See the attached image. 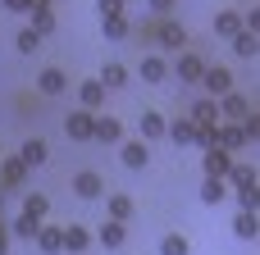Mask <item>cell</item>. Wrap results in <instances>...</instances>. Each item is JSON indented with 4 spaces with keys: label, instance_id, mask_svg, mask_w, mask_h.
I'll use <instances>...</instances> for the list:
<instances>
[{
    "label": "cell",
    "instance_id": "1",
    "mask_svg": "<svg viewBox=\"0 0 260 255\" xmlns=\"http://www.w3.org/2000/svg\"><path fill=\"white\" fill-rule=\"evenodd\" d=\"M151 41L178 55V50H187V27H183V23H169V18H160V23H151Z\"/></svg>",
    "mask_w": 260,
    "mask_h": 255
},
{
    "label": "cell",
    "instance_id": "2",
    "mask_svg": "<svg viewBox=\"0 0 260 255\" xmlns=\"http://www.w3.org/2000/svg\"><path fill=\"white\" fill-rule=\"evenodd\" d=\"M201 87L210 91V100H219V96H229V91H233V73H229L224 64H206V73H201Z\"/></svg>",
    "mask_w": 260,
    "mask_h": 255
},
{
    "label": "cell",
    "instance_id": "3",
    "mask_svg": "<svg viewBox=\"0 0 260 255\" xmlns=\"http://www.w3.org/2000/svg\"><path fill=\"white\" fill-rule=\"evenodd\" d=\"M201 169H206V178H224V173L233 169V151H224V146H206V151H201Z\"/></svg>",
    "mask_w": 260,
    "mask_h": 255
},
{
    "label": "cell",
    "instance_id": "4",
    "mask_svg": "<svg viewBox=\"0 0 260 255\" xmlns=\"http://www.w3.org/2000/svg\"><path fill=\"white\" fill-rule=\"evenodd\" d=\"M215 105H219V123H224V119H229V123H242V119L251 114V100H247V96H238V91L219 96Z\"/></svg>",
    "mask_w": 260,
    "mask_h": 255
},
{
    "label": "cell",
    "instance_id": "5",
    "mask_svg": "<svg viewBox=\"0 0 260 255\" xmlns=\"http://www.w3.org/2000/svg\"><path fill=\"white\" fill-rule=\"evenodd\" d=\"M73 192H78L82 201H101V196H105V178H101L96 169H82V173H73Z\"/></svg>",
    "mask_w": 260,
    "mask_h": 255
},
{
    "label": "cell",
    "instance_id": "6",
    "mask_svg": "<svg viewBox=\"0 0 260 255\" xmlns=\"http://www.w3.org/2000/svg\"><path fill=\"white\" fill-rule=\"evenodd\" d=\"M174 73H178V82H201V73H206V59H201L197 50H178V64H174Z\"/></svg>",
    "mask_w": 260,
    "mask_h": 255
},
{
    "label": "cell",
    "instance_id": "7",
    "mask_svg": "<svg viewBox=\"0 0 260 255\" xmlns=\"http://www.w3.org/2000/svg\"><path fill=\"white\" fill-rule=\"evenodd\" d=\"M91 123H96V114H91V110H78V114H69V119H64V132H69V141H91Z\"/></svg>",
    "mask_w": 260,
    "mask_h": 255
},
{
    "label": "cell",
    "instance_id": "8",
    "mask_svg": "<svg viewBox=\"0 0 260 255\" xmlns=\"http://www.w3.org/2000/svg\"><path fill=\"white\" fill-rule=\"evenodd\" d=\"M27 183V164L18 155H0V187H23Z\"/></svg>",
    "mask_w": 260,
    "mask_h": 255
},
{
    "label": "cell",
    "instance_id": "9",
    "mask_svg": "<svg viewBox=\"0 0 260 255\" xmlns=\"http://www.w3.org/2000/svg\"><path fill=\"white\" fill-rule=\"evenodd\" d=\"M119 160H123V169H146V160H151V146L137 137V141H123L119 146Z\"/></svg>",
    "mask_w": 260,
    "mask_h": 255
},
{
    "label": "cell",
    "instance_id": "10",
    "mask_svg": "<svg viewBox=\"0 0 260 255\" xmlns=\"http://www.w3.org/2000/svg\"><path fill=\"white\" fill-rule=\"evenodd\" d=\"M91 141H101V146L123 141V123H119V119H96V123H91Z\"/></svg>",
    "mask_w": 260,
    "mask_h": 255
},
{
    "label": "cell",
    "instance_id": "11",
    "mask_svg": "<svg viewBox=\"0 0 260 255\" xmlns=\"http://www.w3.org/2000/svg\"><path fill=\"white\" fill-rule=\"evenodd\" d=\"M64 87H69L64 68H41V73H37V91H41V96H59Z\"/></svg>",
    "mask_w": 260,
    "mask_h": 255
},
{
    "label": "cell",
    "instance_id": "12",
    "mask_svg": "<svg viewBox=\"0 0 260 255\" xmlns=\"http://www.w3.org/2000/svg\"><path fill=\"white\" fill-rule=\"evenodd\" d=\"M46 155H50V146H46L41 137H27V141L18 146V160H23L27 169H37V164H46Z\"/></svg>",
    "mask_w": 260,
    "mask_h": 255
},
{
    "label": "cell",
    "instance_id": "13",
    "mask_svg": "<svg viewBox=\"0 0 260 255\" xmlns=\"http://www.w3.org/2000/svg\"><path fill=\"white\" fill-rule=\"evenodd\" d=\"M37 246H41V255H59L64 251V228L41 224V228H37Z\"/></svg>",
    "mask_w": 260,
    "mask_h": 255
},
{
    "label": "cell",
    "instance_id": "14",
    "mask_svg": "<svg viewBox=\"0 0 260 255\" xmlns=\"http://www.w3.org/2000/svg\"><path fill=\"white\" fill-rule=\"evenodd\" d=\"M96 242H101V246H105V251H119V246H123V242H128V228H123V224H114V219H110V224H101V233H96Z\"/></svg>",
    "mask_w": 260,
    "mask_h": 255
},
{
    "label": "cell",
    "instance_id": "15",
    "mask_svg": "<svg viewBox=\"0 0 260 255\" xmlns=\"http://www.w3.org/2000/svg\"><path fill=\"white\" fill-rule=\"evenodd\" d=\"M169 78V59L165 55H146L142 59V82H165Z\"/></svg>",
    "mask_w": 260,
    "mask_h": 255
},
{
    "label": "cell",
    "instance_id": "16",
    "mask_svg": "<svg viewBox=\"0 0 260 255\" xmlns=\"http://www.w3.org/2000/svg\"><path fill=\"white\" fill-rule=\"evenodd\" d=\"M165 137H174L178 146H187V141H197V128H192V119H187V114H178L174 123H165Z\"/></svg>",
    "mask_w": 260,
    "mask_h": 255
},
{
    "label": "cell",
    "instance_id": "17",
    "mask_svg": "<svg viewBox=\"0 0 260 255\" xmlns=\"http://www.w3.org/2000/svg\"><path fill=\"white\" fill-rule=\"evenodd\" d=\"M224 183H233V192H242V187H256V164H238V160H233V169L224 173Z\"/></svg>",
    "mask_w": 260,
    "mask_h": 255
},
{
    "label": "cell",
    "instance_id": "18",
    "mask_svg": "<svg viewBox=\"0 0 260 255\" xmlns=\"http://www.w3.org/2000/svg\"><path fill=\"white\" fill-rule=\"evenodd\" d=\"M105 210H110V219H114V224H128V219H133V196L114 192V196H105Z\"/></svg>",
    "mask_w": 260,
    "mask_h": 255
},
{
    "label": "cell",
    "instance_id": "19",
    "mask_svg": "<svg viewBox=\"0 0 260 255\" xmlns=\"http://www.w3.org/2000/svg\"><path fill=\"white\" fill-rule=\"evenodd\" d=\"M87 246H91V233H87L82 224H69V228H64V251L82 255V251H87Z\"/></svg>",
    "mask_w": 260,
    "mask_h": 255
},
{
    "label": "cell",
    "instance_id": "20",
    "mask_svg": "<svg viewBox=\"0 0 260 255\" xmlns=\"http://www.w3.org/2000/svg\"><path fill=\"white\" fill-rule=\"evenodd\" d=\"M233 233H238L242 242H256V233H260L256 210H238V219H233Z\"/></svg>",
    "mask_w": 260,
    "mask_h": 255
},
{
    "label": "cell",
    "instance_id": "21",
    "mask_svg": "<svg viewBox=\"0 0 260 255\" xmlns=\"http://www.w3.org/2000/svg\"><path fill=\"white\" fill-rule=\"evenodd\" d=\"M96 82H101L105 91H119V87H128V68H123V64H105Z\"/></svg>",
    "mask_w": 260,
    "mask_h": 255
},
{
    "label": "cell",
    "instance_id": "22",
    "mask_svg": "<svg viewBox=\"0 0 260 255\" xmlns=\"http://www.w3.org/2000/svg\"><path fill=\"white\" fill-rule=\"evenodd\" d=\"M78 100H82V110H91V114H96V110H101V100H105V87L91 78V82H82V87H78Z\"/></svg>",
    "mask_w": 260,
    "mask_h": 255
},
{
    "label": "cell",
    "instance_id": "23",
    "mask_svg": "<svg viewBox=\"0 0 260 255\" xmlns=\"http://www.w3.org/2000/svg\"><path fill=\"white\" fill-rule=\"evenodd\" d=\"M165 114H155V110H142V141H155V137H165Z\"/></svg>",
    "mask_w": 260,
    "mask_h": 255
},
{
    "label": "cell",
    "instance_id": "24",
    "mask_svg": "<svg viewBox=\"0 0 260 255\" xmlns=\"http://www.w3.org/2000/svg\"><path fill=\"white\" fill-rule=\"evenodd\" d=\"M229 41H233V55H242V59H256V50H260L256 32H247V27H242V32H233Z\"/></svg>",
    "mask_w": 260,
    "mask_h": 255
},
{
    "label": "cell",
    "instance_id": "25",
    "mask_svg": "<svg viewBox=\"0 0 260 255\" xmlns=\"http://www.w3.org/2000/svg\"><path fill=\"white\" fill-rule=\"evenodd\" d=\"M27 27H32V32L46 41V37L55 32V9H32V23H27Z\"/></svg>",
    "mask_w": 260,
    "mask_h": 255
},
{
    "label": "cell",
    "instance_id": "26",
    "mask_svg": "<svg viewBox=\"0 0 260 255\" xmlns=\"http://www.w3.org/2000/svg\"><path fill=\"white\" fill-rule=\"evenodd\" d=\"M101 27H105V41H123V37L133 32V23H128L123 14H114V18H101Z\"/></svg>",
    "mask_w": 260,
    "mask_h": 255
},
{
    "label": "cell",
    "instance_id": "27",
    "mask_svg": "<svg viewBox=\"0 0 260 255\" xmlns=\"http://www.w3.org/2000/svg\"><path fill=\"white\" fill-rule=\"evenodd\" d=\"M160 255H192V246H187L183 233H165L160 237Z\"/></svg>",
    "mask_w": 260,
    "mask_h": 255
},
{
    "label": "cell",
    "instance_id": "28",
    "mask_svg": "<svg viewBox=\"0 0 260 255\" xmlns=\"http://www.w3.org/2000/svg\"><path fill=\"white\" fill-rule=\"evenodd\" d=\"M215 32H219V37H233V32H242V14H238V9H224V14L215 18Z\"/></svg>",
    "mask_w": 260,
    "mask_h": 255
},
{
    "label": "cell",
    "instance_id": "29",
    "mask_svg": "<svg viewBox=\"0 0 260 255\" xmlns=\"http://www.w3.org/2000/svg\"><path fill=\"white\" fill-rule=\"evenodd\" d=\"M224 196H229V183H224V178H206V187H201V201H206V205H219Z\"/></svg>",
    "mask_w": 260,
    "mask_h": 255
},
{
    "label": "cell",
    "instance_id": "30",
    "mask_svg": "<svg viewBox=\"0 0 260 255\" xmlns=\"http://www.w3.org/2000/svg\"><path fill=\"white\" fill-rule=\"evenodd\" d=\"M46 210H50V201H46L41 192H27V196H23V214H32V219H46Z\"/></svg>",
    "mask_w": 260,
    "mask_h": 255
},
{
    "label": "cell",
    "instance_id": "31",
    "mask_svg": "<svg viewBox=\"0 0 260 255\" xmlns=\"http://www.w3.org/2000/svg\"><path fill=\"white\" fill-rule=\"evenodd\" d=\"M37 228H41V219H32V214H18V219L9 224L14 237H37Z\"/></svg>",
    "mask_w": 260,
    "mask_h": 255
},
{
    "label": "cell",
    "instance_id": "32",
    "mask_svg": "<svg viewBox=\"0 0 260 255\" xmlns=\"http://www.w3.org/2000/svg\"><path fill=\"white\" fill-rule=\"evenodd\" d=\"M233 196H238L242 210H256V205H260V187H242V192H233Z\"/></svg>",
    "mask_w": 260,
    "mask_h": 255
},
{
    "label": "cell",
    "instance_id": "33",
    "mask_svg": "<svg viewBox=\"0 0 260 255\" xmlns=\"http://www.w3.org/2000/svg\"><path fill=\"white\" fill-rule=\"evenodd\" d=\"M37 46H41V37H37L32 27H23V32H18V50H23V55H32Z\"/></svg>",
    "mask_w": 260,
    "mask_h": 255
},
{
    "label": "cell",
    "instance_id": "34",
    "mask_svg": "<svg viewBox=\"0 0 260 255\" xmlns=\"http://www.w3.org/2000/svg\"><path fill=\"white\" fill-rule=\"evenodd\" d=\"M101 5V18H114V14H123V0H96Z\"/></svg>",
    "mask_w": 260,
    "mask_h": 255
},
{
    "label": "cell",
    "instance_id": "35",
    "mask_svg": "<svg viewBox=\"0 0 260 255\" xmlns=\"http://www.w3.org/2000/svg\"><path fill=\"white\" fill-rule=\"evenodd\" d=\"M146 5H151V9H155V14H160V18H165V14H169V9H174V5H178V0H146Z\"/></svg>",
    "mask_w": 260,
    "mask_h": 255
},
{
    "label": "cell",
    "instance_id": "36",
    "mask_svg": "<svg viewBox=\"0 0 260 255\" xmlns=\"http://www.w3.org/2000/svg\"><path fill=\"white\" fill-rule=\"evenodd\" d=\"M0 5H5L9 14H27V0H0Z\"/></svg>",
    "mask_w": 260,
    "mask_h": 255
},
{
    "label": "cell",
    "instance_id": "37",
    "mask_svg": "<svg viewBox=\"0 0 260 255\" xmlns=\"http://www.w3.org/2000/svg\"><path fill=\"white\" fill-rule=\"evenodd\" d=\"M0 255H9V228L0 224Z\"/></svg>",
    "mask_w": 260,
    "mask_h": 255
},
{
    "label": "cell",
    "instance_id": "38",
    "mask_svg": "<svg viewBox=\"0 0 260 255\" xmlns=\"http://www.w3.org/2000/svg\"><path fill=\"white\" fill-rule=\"evenodd\" d=\"M32 9H50V0H27V14H32Z\"/></svg>",
    "mask_w": 260,
    "mask_h": 255
},
{
    "label": "cell",
    "instance_id": "39",
    "mask_svg": "<svg viewBox=\"0 0 260 255\" xmlns=\"http://www.w3.org/2000/svg\"><path fill=\"white\" fill-rule=\"evenodd\" d=\"M0 224H5V192H0Z\"/></svg>",
    "mask_w": 260,
    "mask_h": 255
},
{
    "label": "cell",
    "instance_id": "40",
    "mask_svg": "<svg viewBox=\"0 0 260 255\" xmlns=\"http://www.w3.org/2000/svg\"><path fill=\"white\" fill-rule=\"evenodd\" d=\"M238 5H256V0H238Z\"/></svg>",
    "mask_w": 260,
    "mask_h": 255
},
{
    "label": "cell",
    "instance_id": "41",
    "mask_svg": "<svg viewBox=\"0 0 260 255\" xmlns=\"http://www.w3.org/2000/svg\"><path fill=\"white\" fill-rule=\"evenodd\" d=\"M50 5H59V0H50Z\"/></svg>",
    "mask_w": 260,
    "mask_h": 255
},
{
    "label": "cell",
    "instance_id": "42",
    "mask_svg": "<svg viewBox=\"0 0 260 255\" xmlns=\"http://www.w3.org/2000/svg\"><path fill=\"white\" fill-rule=\"evenodd\" d=\"M123 5H128V0H123Z\"/></svg>",
    "mask_w": 260,
    "mask_h": 255
},
{
    "label": "cell",
    "instance_id": "43",
    "mask_svg": "<svg viewBox=\"0 0 260 255\" xmlns=\"http://www.w3.org/2000/svg\"><path fill=\"white\" fill-rule=\"evenodd\" d=\"M0 155H5V151H0Z\"/></svg>",
    "mask_w": 260,
    "mask_h": 255
}]
</instances>
